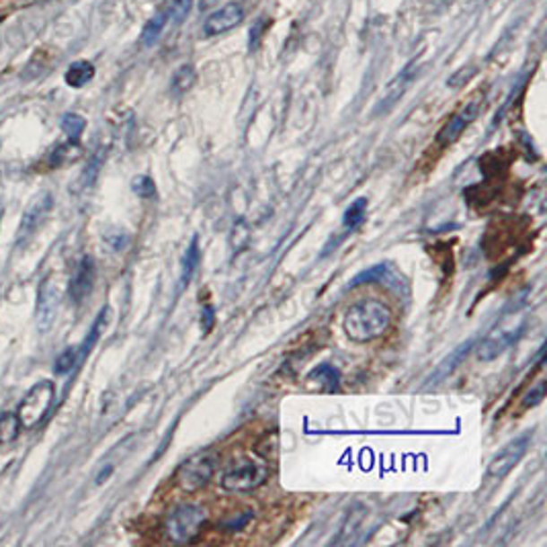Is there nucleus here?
<instances>
[{
  "mask_svg": "<svg viewBox=\"0 0 547 547\" xmlns=\"http://www.w3.org/2000/svg\"><path fill=\"white\" fill-rule=\"evenodd\" d=\"M392 324V314L379 300H361L349 308L343 328L351 341L371 343L384 336Z\"/></svg>",
  "mask_w": 547,
  "mask_h": 547,
  "instance_id": "f257e3e1",
  "label": "nucleus"
},
{
  "mask_svg": "<svg viewBox=\"0 0 547 547\" xmlns=\"http://www.w3.org/2000/svg\"><path fill=\"white\" fill-rule=\"evenodd\" d=\"M207 523L205 508L197 505H181L167 517L164 534L172 543H191L204 534Z\"/></svg>",
  "mask_w": 547,
  "mask_h": 547,
  "instance_id": "f03ea898",
  "label": "nucleus"
},
{
  "mask_svg": "<svg viewBox=\"0 0 547 547\" xmlns=\"http://www.w3.org/2000/svg\"><path fill=\"white\" fill-rule=\"evenodd\" d=\"M269 478V467L256 459H240L221 473L220 486L228 492H248L263 486Z\"/></svg>",
  "mask_w": 547,
  "mask_h": 547,
  "instance_id": "7ed1b4c3",
  "label": "nucleus"
},
{
  "mask_svg": "<svg viewBox=\"0 0 547 547\" xmlns=\"http://www.w3.org/2000/svg\"><path fill=\"white\" fill-rule=\"evenodd\" d=\"M215 467H218V456L212 451L197 453L187 459L177 472V484L183 492H197L207 486V482L213 478Z\"/></svg>",
  "mask_w": 547,
  "mask_h": 547,
  "instance_id": "20e7f679",
  "label": "nucleus"
},
{
  "mask_svg": "<svg viewBox=\"0 0 547 547\" xmlns=\"http://www.w3.org/2000/svg\"><path fill=\"white\" fill-rule=\"evenodd\" d=\"M54 394L56 390L52 381H39L38 386H33L31 390L23 395V400H21V404L17 408L21 427L25 429L38 427V424L48 416V410L54 402Z\"/></svg>",
  "mask_w": 547,
  "mask_h": 547,
  "instance_id": "39448f33",
  "label": "nucleus"
},
{
  "mask_svg": "<svg viewBox=\"0 0 547 547\" xmlns=\"http://www.w3.org/2000/svg\"><path fill=\"white\" fill-rule=\"evenodd\" d=\"M531 441H534V437H531L529 433H525L521 437H517L515 441L505 445V447L496 453L491 465H488V480L500 482L502 478H507L508 473L515 470V465L525 457V453H527Z\"/></svg>",
  "mask_w": 547,
  "mask_h": 547,
  "instance_id": "423d86ee",
  "label": "nucleus"
},
{
  "mask_svg": "<svg viewBox=\"0 0 547 547\" xmlns=\"http://www.w3.org/2000/svg\"><path fill=\"white\" fill-rule=\"evenodd\" d=\"M480 113V100H472L465 107H462L453 117L441 127V132L437 134V143L441 148H449L451 143H456L467 127L473 124V119L478 117Z\"/></svg>",
  "mask_w": 547,
  "mask_h": 547,
  "instance_id": "0eeeda50",
  "label": "nucleus"
},
{
  "mask_svg": "<svg viewBox=\"0 0 547 547\" xmlns=\"http://www.w3.org/2000/svg\"><path fill=\"white\" fill-rule=\"evenodd\" d=\"M52 195L49 193H41V195L35 197L31 201V205L27 207L23 218H21V224L17 230V244H25L31 236L38 232L39 226L43 224V220H46V215L52 210Z\"/></svg>",
  "mask_w": 547,
  "mask_h": 547,
  "instance_id": "6e6552de",
  "label": "nucleus"
},
{
  "mask_svg": "<svg viewBox=\"0 0 547 547\" xmlns=\"http://www.w3.org/2000/svg\"><path fill=\"white\" fill-rule=\"evenodd\" d=\"M57 306H60V290H57L54 277H46L41 281L39 295H38V309H35V322H38L39 330L52 326Z\"/></svg>",
  "mask_w": 547,
  "mask_h": 547,
  "instance_id": "1a4fd4ad",
  "label": "nucleus"
},
{
  "mask_svg": "<svg viewBox=\"0 0 547 547\" xmlns=\"http://www.w3.org/2000/svg\"><path fill=\"white\" fill-rule=\"evenodd\" d=\"M242 21H244L242 4L228 3V4L221 6V9L213 11L210 17L205 19L204 33L210 35V38H213V35L228 33V31H232L234 27H239Z\"/></svg>",
  "mask_w": 547,
  "mask_h": 547,
  "instance_id": "9d476101",
  "label": "nucleus"
},
{
  "mask_svg": "<svg viewBox=\"0 0 547 547\" xmlns=\"http://www.w3.org/2000/svg\"><path fill=\"white\" fill-rule=\"evenodd\" d=\"M416 74H419V66H416V62H410L408 66L400 72L398 76L394 78V81L386 86L384 97L378 103L376 113H387L392 109V107L398 103V100L406 95V91L410 89V84L414 82Z\"/></svg>",
  "mask_w": 547,
  "mask_h": 547,
  "instance_id": "9b49d317",
  "label": "nucleus"
},
{
  "mask_svg": "<svg viewBox=\"0 0 547 547\" xmlns=\"http://www.w3.org/2000/svg\"><path fill=\"white\" fill-rule=\"evenodd\" d=\"M95 277H97L95 261H92L91 256H82V261L78 263L74 275H72V279H70V285H68L70 300L76 301V304H81V301L89 298L92 287H95Z\"/></svg>",
  "mask_w": 547,
  "mask_h": 547,
  "instance_id": "f8f14e48",
  "label": "nucleus"
},
{
  "mask_svg": "<svg viewBox=\"0 0 547 547\" xmlns=\"http://www.w3.org/2000/svg\"><path fill=\"white\" fill-rule=\"evenodd\" d=\"M515 338H517L515 333L491 334L488 338H484L478 347V359L480 361H492V359H496L507 351V347L515 341Z\"/></svg>",
  "mask_w": 547,
  "mask_h": 547,
  "instance_id": "ddd939ff",
  "label": "nucleus"
},
{
  "mask_svg": "<svg viewBox=\"0 0 547 547\" xmlns=\"http://www.w3.org/2000/svg\"><path fill=\"white\" fill-rule=\"evenodd\" d=\"M92 76H95V66H92L91 62H74L72 66L66 70V76H64V81H66L68 86L72 89H82L84 84H89L92 81Z\"/></svg>",
  "mask_w": 547,
  "mask_h": 547,
  "instance_id": "4468645a",
  "label": "nucleus"
},
{
  "mask_svg": "<svg viewBox=\"0 0 547 547\" xmlns=\"http://www.w3.org/2000/svg\"><path fill=\"white\" fill-rule=\"evenodd\" d=\"M201 263V248H199V240L193 239L189 248L185 250L183 256V265H181V290L183 287L189 285V281L195 275V271Z\"/></svg>",
  "mask_w": 547,
  "mask_h": 547,
  "instance_id": "2eb2a0df",
  "label": "nucleus"
},
{
  "mask_svg": "<svg viewBox=\"0 0 547 547\" xmlns=\"http://www.w3.org/2000/svg\"><path fill=\"white\" fill-rule=\"evenodd\" d=\"M21 430V422L17 412H3L0 414V447H6L17 441Z\"/></svg>",
  "mask_w": 547,
  "mask_h": 547,
  "instance_id": "dca6fc26",
  "label": "nucleus"
},
{
  "mask_svg": "<svg viewBox=\"0 0 547 547\" xmlns=\"http://www.w3.org/2000/svg\"><path fill=\"white\" fill-rule=\"evenodd\" d=\"M367 213V199L359 197L352 201V204L347 207V212L343 215V228L347 230V232H352V230H357L359 226L363 224Z\"/></svg>",
  "mask_w": 547,
  "mask_h": 547,
  "instance_id": "f3484780",
  "label": "nucleus"
},
{
  "mask_svg": "<svg viewBox=\"0 0 547 547\" xmlns=\"http://www.w3.org/2000/svg\"><path fill=\"white\" fill-rule=\"evenodd\" d=\"M195 68L191 66V64H185V66L178 68L175 72V76H172V82H170V89L175 95H185L187 91L191 89L193 84H195Z\"/></svg>",
  "mask_w": 547,
  "mask_h": 547,
  "instance_id": "a211bd4d",
  "label": "nucleus"
},
{
  "mask_svg": "<svg viewBox=\"0 0 547 547\" xmlns=\"http://www.w3.org/2000/svg\"><path fill=\"white\" fill-rule=\"evenodd\" d=\"M107 316H109V308H103V309H100V314L97 316L95 324H92V328H91L89 336H86V341L81 344V347H78V352H81V359H84L86 355H89L91 349L97 344L100 333H103V326L107 324Z\"/></svg>",
  "mask_w": 547,
  "mask_h": 547,
  "instance_id": "6ab92c4d",
  "label": "nucleus"
},
{
  "mask_svg": "<svg viewBox=\"0 0 547 547\" xmlns=\"http://www.w3.org/2000/svg\"><path fill=\"white\" fill-rule=\"evenodd\" d=\"M309 379H318V384L326 390H334L341 384V373L333 365H320L318 369L309 373Z\"/></svg>",
  "mask_w": 547,
  "mask_h": 547,
  "instance_id": "aec40b11",
  "label": "nucleus"
},
{
  "mask_svg": "<svg viewBox=\"0 0 547 547\" xmlns=\"http://www.w3.org/2000/svg\"><path fill=\"white\" fill-rule=\"evenodd\" d=\"M84 127H86V121H84L82 115L68 113V115H64V117H62V129H64V132H66L70 142L76 143L78 138H81V135H82Z\"/></svg>",
  "mask_w": 547,
  "mask_h": 547,
  "instance_id": "412c9836",
  "label": "nucleus"
},
{
  "mask_svg": "<svg viewBox=\"0 0 547 547\" xmlns=\"http://www.w3.org/2000/svg\"><path fill=\"white\" fill-rule=\"evenodd\" d=\"M78 361H81V352H78V347H68L60 357L56 359L54 369H56L57 376H66V373L74 369Z\"/></svg>",
  "mask_w": 547,
  "mask_h": 547,
  "instance_id": "4be33fe9",
  "label": "nucleus"
},
{
  "mask_svg": "<svg viewBox=\"0 0 547 547\" xmlns=\"http://www.w3.org/2000/svg\"><path fill=\"white\" fill-rule=\"evenodd\" d=\"M255 513L253 510H244V513L239 515H230L228 519L221 521V529L226 531V534H239V531H244L248 527V523L253 521Z\"/></svg>",
  "mask_w": 547,
  "mask_h": 547,
  "instance_id": "5701e85b",
  "label": "nucleus"
},
{
  "mask_svg": "<svg viewBox=\"0 0 547 547\" xmlns=\"http://www.w3.org/2000/svg\"><path fill=\"white\" fill-rule=\"evenodd\" d=\"M164 25H167V14H162V13L156 14V17L146 25V29H143V33H142L143 46H150V43H154V39H158V35H161Z\"/></svg>",
  "mask_w": 547,
  "mask_h": 547,
  "instance_id": "b1692460",
  "label": "nucleus"
},
{
  "mask_svg": "<svg viewBox=\"0 0 547 547\" xmlns=\"http://www.w3.org/2000/svg\"><path fill=\"white\" fill-rule=\"evenodd\" d=\"M545 392H547V384L545 381H537V384L531 387V390L525 394L523 398V408L529 410V408H535L542 404V402L545 400Z\"/></svg>",
  "mask_w": 547,
  "mask_h": 547,
  "instance_id": "393cba45",
  "label": "nucleus"
},
{
  "mask_svg": "<svg viewBox=\"0 0 547 547\" xmlns=\"http://www.w3.org/2000/svg\"><path fill=\"white\" fill-rule=\"evenodd\" d=\"M132 189H134V193L138 197L148 199V197H154L156 185H154V181L150 177H138V178H134Z\"/></svg>",
  "mask_w": 547,
  "mask_h": 547,
  "instance_id": "a878e982",
  "label": "nucleus"
},
{
  "mask_svg": "<svg viewBox=\"0 0 547 547\" xmlns=\"http://www.w3.org/2000/svg\"><path fill=\"white\" fill-rule=\"evenodd\" d=\"M193 0H169V14L175 19V23H183L187 14L191 11Z\"/></svg>",
  "mask_w": 547,
  "mask_h": 547,
  "instance_id": "bb28decb",
  "label": "nucleus"
},
{
  "mask_svg": "<svg viewBox=\"0 0 547 547\" xmlns=\"http://www.w3.org/2000/svg\"><path fill=\"white\" fill-rule=\"evenodd\" d=\"M470 347H472V344H464V347H459L456 352H453L451 359H447V361L441 365V369H438V378L447 376V373H451L453 369H456V365L462 361L464 355H467V349H470Z\"/></svg>",
  "mask_w": 547,
  "mask_h": 547,
  "instance_id": "cd10ccee",
  "label": "nucleus"
},
{
  "mask_svg": "<svg viewBox=\"0 0 547 547\" xmlns=\"http://www.w3.org/2000/svg\"><path fill=\"white\" fill-rule=\"evenodd\" d=\"M384 273H386V267H373V269L365 271V273H361V275H357L355 279H352L351 281V287H357V285H361V283H371V281L384 277Z\"/></svg>",
  "mask_w": 547,
  "mask_h": 547,
  "instance_id": "c85d7f7f",
  "label": "nucleus"
},
{
  "mask_svg": "<svg viewBox=\"0 0 547 547\" xmlns=\"http://www.w3.org/2000/svg\"><path fill=\"white\" fill-rule=\"evenodd\" d=\"M99 167H100V161H99V156H95V158H92V161L89 162V167H86L84 175H82V178H81V183H82L84 187H89V185L95 183V177H97V172H99Z\"/></svg>",
  "mask_w": 547,
  "mask_h": 547,
  "instance_id": "c756f323",
  "label": "nucleus"
},
{
  "mask_svg": "<svg viewBox=\"0 0 547 547\" xmlns=\"http://www.w3.org/2000/svg\"><path fill=\"white\" fill-rule=\"evenodd\" d=\"M213 324H215V309H213V306L207 304L204 308V314H201V330H204V334L212 333Z\"/></svg>",
  "mask_w": 547,
  "mask_h": 547,
  "instance_id": "7c9ffc66",
  "label": "nucleus"
},
{
  "mask_svg": "<svg viewBox=\"0 0 547 547\" xmlns=\"http://www.w3.org/2000/svg\"><path fill=\"white\" fill-rule=\"evenodd\" d=\"M473 74H476V68H467V72H465V70H459L457 74L451 78L449 84H451V86H462L464 82L470 81V78H472Z\"/></svg>",
  "mask_w": 547,
  "mask_h": 547,
  "instance_id": "2f4dec72",
  "label": "nucleus"
},
{
  "mask_svg": "<svg viewBox=\"0 0 547 547\" xmlns=\"http://www.w3.org/2000/svg\"><path fill=\"white\" fill-rule=\"evenodd\" d=\"M265 27H267V21H263V19L258 21L256 27L253 29V35H250V49L258 46V39L263 38V29H265Z\"/></svg>",
  "mask_w": 547,
  "mask_h": 547,
  "instance_id": "473e14b6",
  "label": "nucleus"
},
{
  "mask_svg": "<svg viewBox=\"0 0 547 547\" xmlns=\"http://www.w3.org/2000/svg\"><path fill=\"white\" fill-rule=\"evenodd\" d=\"M111 472H113V467H111V465H109V467H107V470H103V472H100V473H99V476H97V484H103V480H107V478H109V473H111Z\"/></svg>",
  "mask_w": 547,
  "mask_h": 547,
  "instance_id": "72a5a7b5",
  "label": "nucleus"
},
{
  "mask_svg": "<svg viewBox=\"0 0 547 547\" xmlns=\"http://www.w3.org/2000/svg\"><path fill=\"white\" fill-rule=\"evenodd\" d=\"M3 213H4V207L0 205V220H3Z\"/></svg>",
  "mask_w": 547,
  "mask_h": 547,
  "instance_id": "f704fd0d",
  "label": "nucleus"
}]
</instances>
